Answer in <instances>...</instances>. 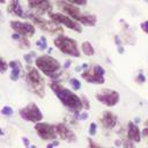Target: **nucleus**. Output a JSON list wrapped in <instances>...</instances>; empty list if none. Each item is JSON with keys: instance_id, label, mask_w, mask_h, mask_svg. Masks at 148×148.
Here are the masks:
<instances>
[{"instance_id": "1", "label": "nucleus", "mask_w": 148, "mask_h": 148, "mask_svg": "<svg viewBox=\"0 0 148 148\" xmlns=\"http://www.w3.org/2000/svg\"><path fill=\"white\" fill-rule=\"evenodd\" d=\"M49 87L53 91V94L58 97V99L61 102V104L66 106L68 110H71L74 113H79L83 110L81 96L75 94L72 89L62 86L60 81L51 80L49 83Z\"/></svg>"}, {"instance_id": "2", "label": "nucleus", "mask_w": 148, "mask_h": 148, "mask_svg": "<svg viewBox=\"0 0 148 148\" xmlns=\"http://www.w3.org/2000/svg\"><path fill=\"white\" fill-rule=\"evenodd\" d=\"M34 65L43 75L50 77L51 80L60 81V79L62 77V74H64L62 66L59 62V60H57L51 54L38 56L35 59Z\"/></svg>"}, {"instance_id": "3", "label": "nucleus", "mask_w": 148, "mask_h": 148, "mask_svg": "<svg viewBox=\"0 0 148 148\" xmlns=\"http://www.w3.org/2000/svg\"><path fill=\"white\" fill-rule=\"evenodd\" d=\"M58 7L61 9L62 13H65L66 15L71 16L73 20H75L76 22H79L81 25H86V27H94L97 23V17L95 14H88V13H83L79 6L72 5L69 2H66L64 0L58 1Z\"/></svg>"}, {"instance_id": "4", "label": "nucleus", "mask_w": 148, "mask_h": 148, "mask_svg": "<svg viewBox=\"0 0 148 148\" xmlns=\"http://www.w3.org/2000/svg\"><path fill=\"white\" fill-rule=\"evenodd\" d=\"M25 82L29 89L37 96L43 98L45 96V80L43 74L32 65H27V71L24 74Z\"/></svg>"}, {"instance_id": "5", "label": "nucleus", "mask_w": 148, "mask_h": 148, "mask_svg": "<svg viewBox=\"0 0 148 148\" xmlns=\"http://www.w3.org/2000/svg\"><path fill=\"white\" fill-rule=\"evenodd\" d=\"M54 46L64 54L73 57V58H79L81 57V49L77 45V42L64 34L57 35L56 38L53 39Z\"/></svg>"}, {"instance_id": "6", "label": "nucleus", "mask_w": 148, "mask_h": 148, "mask_svg": "<svg viewBox=\"0 0 148 148\" xmlns=\"http://www.w3.org/2000/svg\"><path fill=\"white\" fill-rule=\"evenodd\" d=\"M27 18H30L31 22H32L37 28H39L40 30L46 31V32H49V34H52V35L58 34V35H60V34H62V31H64L62 27L59 25L58 23L53 22V21L50 20V18H44L43 16L35 15V14L31 13V12L27 13Z\"/></svg>"}, {"instance_id": "7", "label": "nucleus", "mask_w": 148, "mask_h": 148, "mask_svg": "<svg viewBox=\"0 0 148 148\" xmlns=\"http://www.w3.org/2000/svg\"><path fill=\"white\" fill-rule=\"evenodd\" d=\"M47 16H49L50 20H52L53 22L58 23L61 27H65V28H67L69 30L79 32V34L82 32V25L79 22H76L75 20H73L71 16L66 15L65 13H62V12H52Z\"/></svg>"}, {"instance_id": "8", "label": "nucleus", "mask_w": 148, "mask_h": 148, "mask_svg": "<svg viewBox=\"0 0 148 148\" xmlns=\"http://www.w3.org/2000/svg\"><path fill=\"white\" fill-rule=\"evenodd\" d=\"M18 114L23 120L29 121V123H34V124L42 121L44 118L39 106L34 102H31V103L27 104L25 106H23L22 109H20Z\"/></svg>"}, {"instance_id": "9", "label": "nucleus", "mask_w": 148, "mask_h": 148, "mask_svg": "<svg viewBox=\"0 0 148 148\" xmlns=\"http://www.w3.org/2000/svg\"><path fill=\"white\" fill-rule=\"evenodd\" d=\"M105 69L101 66V65H94L92 67H89L87 69H84L81 73V77L87 81L88 83H92V84H102L105 82Z\"/></svg>"}, {"instance_id": "10", "label": "nucleus", "mask_w": 148, "mask_h": 148, "mask_svg": "<svg viewBox=\"0 0 148 148\" xmlns=\"http://www.w3.org/2000/svg\"><path fill=\"white\" fill-rule=\"evenodd\" d=\"M95 97L101 104H103L108 108H112V106L117 105L120 99L119 92L117 90H113L110 88H104V89L97 91Z\"/></svg>"}, {"instance_id": "11", "label": "nucleus", "mask_w": 148, "mask_h": 148, "mask_svg": "<svg viewBox=\"0 0 148 148\" xmlns=\"http://www.w3.org/2000/svg\"><path fill=\"white\" fill-rule=\"evenodd\" d=\"M12 30L23 37H32L36 32V25L29 21H21V20H12L9 22Z\"/></svg>"}, {"instance_id": "12", "label": "nucleus", "mask_w": 148, "mask_h": 148, "mask_svg": "<svg viewBox=\"0 0 148 148\" xmlns=\"http://www.w3.org/2000/svg\"><path fill=\"white\" fill-rule=\"evenodd\" d=\"M34 128H35V132L37 133V135L44 141H53V140L58 139V134L56 132V125H53V124L39 121V123L35 124Z\"/></svg>"}, {"instance_id": "13", "label": "nucleus", "mask_w": 148, "mask_h": 148, "mask_svg": "<svg viewBox=\"0 0 148 148\" xmlns=\"http://www.w3.org/2000/svg\"><path fill=\"white\" fill-rule=\"evenodd\" d=\"M28 1V6L31 13H34L35 15H49L50 13H52V5L50 2V0H27Z\"/></svg>"}, {"instance_id": "14", "label": "nucleus", "mask_w": 148, "mask_h": 148, "mask_svg": "<svg viewBox=\"0 0 148 148\" xmlns=\"http://www.w3.org/2000/svg\"><path fill=\"white\" fill-rule=\"evenodd\" d=\"M56 132L58 134V138L66 141V142H75L76 141V134L73 130H71L65 123H58L56 124Z\"/></svg>"}, {"instance_id": "15", "label": "nucleus", "mask_w": 148, "mask_h": 148, "mask_svg": "<svg viewBox=\"0 0 148 148\" xmlns=\"http://www.w3.org/2000/svg\"><path fill=\"white\" fill-rule=\"evenodd\" d=\"M118 123V117L112 111H104L101 116V124L106 130H112Z\"/></svg>"}, {"instance_id": "16", "label": "nucleus", "mask_w": 148, "mask_h": 148, "mask_svg": "<svg viewBox=\"0 0 148 148\" xmlns=\"http://www.w3.org/2000/svg\"><path fill=\"white\" fill-rule=\"evenodd\" d=\"M7 10H8V13H10L12 15H14L16 17L27 18V13L22 8L20 0H10L7 6Z\"/></svg>"}, {"instance_id": "17", "label": "nucleus", "mask_w": 148, "mask_h": 148, "mask_svg": "<svg viewBox=\"0 0 148 148\" xmlns=\"http://www.w3.org/2000/svg\"><path fill=\"white\" fill-rule=\"evenodd\" d=\"M141 134L142 132L138 127L136 124L133 121H130L127 124V131H126V138L133 142H140L141 141Z\"/></svg>"}, {"instance_id": "18", "label": "nucleus", "mask_w": 148, "mask_h": 148, "mask_svg": "<svg viewBox=\"0 0 148 148\" xmlns=\"http://www.w3.org/2000/svg\"><path fill=\"white\" fill-rule=\"evenodd\" d=\"M8 66L10 68V73H9V77L12 81H17L21 76V73H22V65H21V61L15 59V60H12L8 62Z\"/></svg>"}, {"instance_id": "19", "label": "nucleus", "mask_w": 148, "mask_h": 148, "mask_svg": "<svg viewBox=\"0 0 148 148\" xmlns=\"http://www.w3.org/2000/svg\"><path fill=\"white\" fill-rule=\"evenodd\" d=\"M12 38L17 42V44H18V46H20L21 49H29V47L31 46V43H30V40H29L28 37H23V36H21V35H18V34L14 32V34L12 35Z\"/></svg>"}, {"instance_id": "20", "label": "nucleus", "mask_w": 148, "mask_h": 148, "mask_svg": "<svg viewBox=\"0 0 148 148\" xmlns=\"http://www.w3.org/2000/svg\"><path fill=\"white\" fill-rule=\"evenodd\" d=\"M80 49H81V52H82L83 54H86L87 57H92V56L95 54V49H94L92 44H91L90 42H88V40L82 42Z\"/></svg>"}, {"instance_id": "21", "label": "nucleus", "mask_w": 148, "mask_h": 148, "mask_svg": "<svg viewBox=\"0 0 148 148\" xmlns=\"http://www.w3.org/2000/svg\"><path fill=\"white\" fill-rule=\"evenodd\" d=\"M36 46H37V49L40 50V51L46 50V49H47V40H46V37H45V36H40L39 39H37V42H36Z\"/></svg>"}, {"instance_id": "22", "label": "nucleus", "mask_w": 148, "mask_h": 148, "mask_svg": "<svg viewBox=\"0 0 148 148\" xmlns=\"http://www.w3.org/2000/svg\"><path fill=\"white\" fill-rule=\"evenodd\" d=\"M37 57H38V56H36V52L31 51V52H29V53H25V54L23 56V59H24V61H25L27 65H32V64L35 62V59H36Z\"/></svg>"}, {"instance_id": "23", "label": "nucleus", "mask_w": 148, "mask_h": 148, "mask_svg": "<svg viewBox=\"0 0 148 148\" xmlns=\"http://www.w3.org/2000/svg\"><path fill=\"white\" fill-rule=\"evenodd\" d=\"M68 83H69V87L73 91H77V90L81 89V82L76 77H71L68 80Z\"/></svg>"}, {"instance_id": "24", "label": "nucleus", "mask_w": 148, "mask_h": 148, "mask_svg": "<svg viewBox=\"0 0 148 148\" xmlns=\"http://www.w3.org/2000/svg\"><path fill=\"white\" fill-rule=\"evenodd\" d=\"M0 112H1V114L6 116V117H10V116L14 113V110H13L12 106H9V105H5V106H2V109L0 110Z\"/></svg>"}, {"instance_id": "25", "label": "nucleus", "mask_w": 148, "mask_h": 148, "mask_svg": "<svg viewBox=\"0 0 148 148\" xmlns=\"http://www.w3.org/2000/svg\"><path fill=\"white\" fill-rule=\"evenodd\" d=\"M64 1H66V2H69V3H72V5H75V6H86L87 5V0H64Z\"/></svg>"}, {"instance_id": "26", "label": "nucleus", "mask_w": 148, "mask_h": 148, "mask_svg": "<svg viewBox=\"0 0 148 148\" xmlns=\"http://www.w3.org/2000/svg\"><path fill=\"white\" fill-rule=\"evenodd\" d=\"M8 62L5 60V59H2L1 57H0V72L1 73H5L7 69H8Z\"/></svg>"}, {"instance_id": "27", "label": "nucleus", "mask_w": 148, "mask_h": 148, "mask_svg": "<svg viewBox=\"0 0 148 148\" xmlns=\"http://www.w3.org/2000/svg\"><path fill=\"white\" fill-rule=\"evenodd\" d=\"M96 130H97V125L96 123H91L89 125V135L90 136H94L96 134Z\"/></svg>"}, {"instance_id": "28", "label": "nucleus", "mask_w": 148, "mask_h": 148, "mask_svg": "<svg viewBox=\"0 0 148 148\" xmlns=\"http://www.w3.org/2000/svg\"><path fill=\"white\" fill-rule=\"evenodd\" d=\"M123 147H124V148H135L134 142L131 141V140H128L127 138L124 140V142H123Z\"/></svg>"}, {"instance_id": "29", "label": "nucleus", "mask_w": 148, "mask_h": 148, "mask_svg": "<svg viewBox=\"0 0 148 148\" xmlns=\"http://www.w3.org/2000/svg\"><path fill=\"white\" fill-rule=\"evenodd\" d=\"M81 99H82V104H83V110H89V108H90L89 99L86 96H81Z\"/></svg>"}, {"instance_id": "30", "label": "nucleus", "mask_w": 148, "mask_h": 148, "mask_svg": "<svg viewBox=\"0 0 148 148\" xmlns=\"http://www.w3.org/2000/svg\"><path fill=\"white\" fill-rule=\"evenodd\" d=\"M140 27H141L142 31H143V32H146V34L148 35V20H147V21H143V22H141Z\"/></svg>"}, {"instance_id": "31", "label": "nucleus", "mask_w": 148, "mask_h": 148, "mask_svg": "<svg viewBox=\"0 0 148 148\" xmlns=\"http://www.w3.org/2000/svg\"><path fill=\"white\" fill-rule=\"evenodd\" d=\"M88 148H102L101 146H98L95 141H92V139L88 140Z\"/></svg>"}, {"instance_id": "32", "label": "nucleus", "mask_w": 148, "mask_h": 148, "mask_svg": "<svg viewBox=\"0 0 148 148\" xmlns=\"http://www.w3.org/2000/svg\"><path fill=\"white\" fill-rule=\"evenodd\" d=\"M142 135H143L145 138H147V139H148V119L146 120V124H145V128L142 130Z\"/></svg>"}, {"instance_id": "33", "label": "nucleus", "mask_w": 148, "mask_h": 148, "mask_svg": "<svg viewBox=\"0 0 148 148\" xmlns=\"http://www.w3.org/2000/svg\"><path fill=\"white\" fill-rule=\"evenodd\" d=\"M71 64H72V61L68 59V60H66L65 62H64V69H68L69 67H71Z\"/></svg>"}, {"instance_id": "34", "label": "nucleus", "mask_w": 148, "mask_h": 148, "mask_svg": "<svg viewBox=\"0 0 148 148\" xmlns=\"http://www.w3.org/2000/svg\"><path fill=\"white\" fill-rule=\"evenodd\" d=\"M22 141H23V143L25 145V147H28V146L30 145V141H29L27 138H22Z\"/></svg>"}, {"instance_id": "35", "label": "nucleus", "mask_w": 148, "mask_h": 148, "mask_svg": "<svg viewBox=\"0 0 148 148\" xmlns=\"http://www.w3.org/2000/svg\"><path fill=\"white\" fill-rule=\"evenodd\" d=\"M46 148H54V146H53V143H52V142H50V143H47Z\"/></svg>"}, {"instance_id": "36", "label": "nucleus", "mask_w": 148, "mask_h": 148, "mask_svg": "<svg viewBox=\"0 0 148 148\" xmlns=\"http://www.w3.org/2000/svg\"><path fill=\"white\" fill-rule=\"evenodd\" d=\"M27 148H37V147H36V146H34V145H29Z\"/></svg>"}, {"instance_id": "37", "label": "nucleus", "mask_w": 148, "mask_h": 148, "mask_svg": "<svg viewBox=\"0 0 148 148\" xmlns=\"http://www.w3.org/2000/svg\"><path fill=\"white\" fill-rule=\"evenodd\" d=\"M3 135V131H2V128H0V136H2Z\"/></svg>"}, {"instance_id": "38", "label": "nucleus", "mask_w": 148, "mask_h": 148, "mask_svg": "<svg viewBox=\"0 0 148 148\" xmlns=\"http://www.w3.org/2000/svg\"><path fill=\"white\" fill-rule=\"evenodd\" d=\"M6 2V0H0V3H5Z\"/></svg>"}, {"instance_id": "39", "label": "nucleus", "mask_w": 148, "mask_h": 148, "mask_svg": "<svg viewBox=\"0 0 148 148\" xmlns=\"http://www.w3.org/2000/svg\"><path fill=\"white\" fill-rule=\"evenodd\" d=\"M0 15H1V10H0Z\"/></svg>"}]
</instances>
